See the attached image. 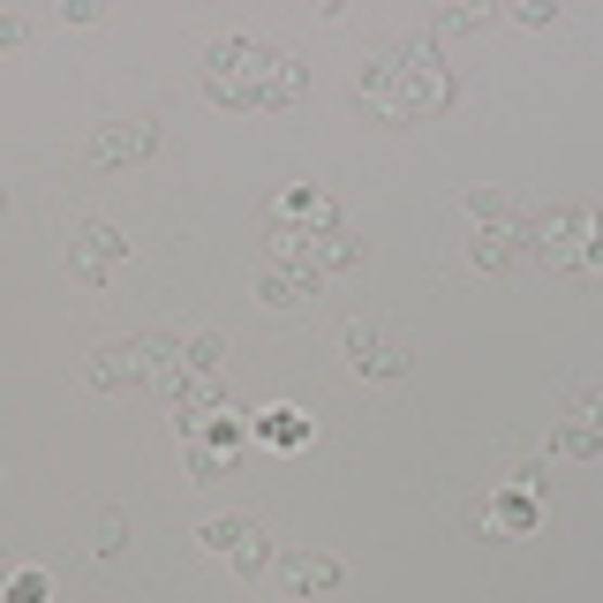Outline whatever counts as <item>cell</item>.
Here are the masks:
<instances>
[{"instance_id":"1","label":"cell","mask_w":603,"mask_h":603,"mask_svg":"<svg viewBox=\"0 0 603 603\" xmlns=\"http://www.w3.org/2000/svg\"><path fill=\"white\" fill-rule=\"evenodd\" d=\"M211 99L219 106H287L302 99V61L272 53V46H249V38H227L211 46Z\"/></svg>"},{"instance_id":"2","label":"cell","mask_w":603,"mask_h":603,"mask_svg":"<svg viewBox=\"0 0 603 603\" xmlns=\"http://www.w3.org/2000/svg\"><path fill=\"white\" fill-rule=\"evenodd\" d=\"M204 543H211L219 559H234L242 574L265 566V536H257V521H204Z\"/></svg>"},{"instance_id":"3","label":"cell","mask_w":603,"mask_h":603,"mask_svg":"<svg viewBox=\"0 0 603 603\" xmlns=\"http://www.w3.org/2000/svg\"><path fill=\"white\" fill-rule=\"evenodd\" d=\"M151 151V121H129V129H99L91 137V158L99 166H114V158H144Z\"/></svg>"},{"instance_id":"4","label":"cell","mask_w":603,"mask_h":603,"mask_svg":"<svg viewBox=\"0 0 603 603\" xmlns=\"http://www.w3.org/2000/svg\"><path fill=\"white\" fill-rule=\"evenodd\" d=\"M347 355H355V370H370V377H400V370H408V355H400V347H377L362 324L347 332Z\"/></svg>"},{"instance_id":"5","label":"cell","mask_w":603,"mask_h":603,"mask_svg":"<svg viewBox=\"0 0 603 603\" xmlns=\"http://www.w3.org/2000/svg\"><path fill=\"white\" fill-rule=\"evenodd\" d=\"M121 257V234L114 227H84V249H76V272L84 280H106V265Z\"/></svg>"},{"instance_id":"6","label":"cell","mask_w":603,"mask_h":603,"mask_svg":"<svg viewBox=\"0 0 603 603\" xmlns=\"http://www.w3.org/2000/svg\"><path fill=\"white\" fill-rule=\"evenodd\" d=\"M257 438H265V446H309V415H295V408H265V415H257Z\"/></svg>"},{"instance_id":"7","label":"cell","mask_w":603,"mask_h":603,"mask_svg":"<svg viewBox=\"0 0 603 603\" xmlns=\"http://www.w3.org/2000/svg\"><path fill=\"white\" fill-rule=\"evenodd\" d=\"M280 581H287L295 596H309V589H339V566H332V559H280Z\"/></svg>"},{"instance_id":"8","label":"cell","mask_w":603,"mask_h":603,"mask_svg":"<svg viewBox=\"0 0 603 603\" xmlns=\"http://www.w3.org/2000/svg\"><path fill=\"white\" fill-rule=\"evenodd\" d=\"M498 528H536V498H528V483H513V490L498 498Z\"/></svg>"},{"instance_id":"9","label":"cell","mask_w":603,"mask_h":603,"mask_svg":"<svg viewBox=\"0 0 603 603\" xmlns=\"http://www.w3.org/2000/svg\"><path fill=\"white\" fill-rule=\"evenodd\" d=\"M8 603H46V574H8Z\"/></svg>"},{"instance_id":"10","label":"cell","mask_w":603,"mask_h":603,"mask_svg":"<svg viewBox=\"0 0 603 603\" xmlns=\"http://www.w3.org/2000/svg\"><path fill=\"white\" fill-rule=\"evenodd\" d=\"M23 38H30V23L23 15H0V46H23Z\"/></svg>"},{"instance_id":"11","label":"cell","mask_w":603,"mask_h":603,"mask_svg":"<svg viewBox=\"0 0 603 603\" xmlns=\"http://www.w3.org/2000/svg\"><path fill=\"white\" fill-rule=\"evenodd\" d=\"M589 265H603V219L589 227Z\"/></svg>"}]
</instances>
